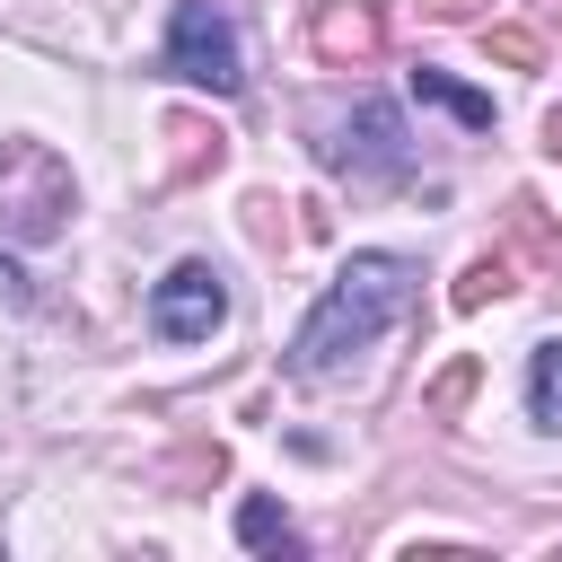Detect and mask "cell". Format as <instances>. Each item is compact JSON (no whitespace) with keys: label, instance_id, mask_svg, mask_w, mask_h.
Here are the masks:
<instances>
[{"label":"cell","instance_id":"6da1fadb","mask_svg":"<svg viewBox=\"0 0 562 562\" xmlns=\"http://www.w3.org/2000/svg\"><path fill=\"white\" fill-rule=\"evenodd\" d=\"M413 255H351L342 272H334V290L307 307V325L290 334V378H334V369H351L386 325H404V307H413Z\"/></svg>","mask_w":562,"mask_h":562},{"label":"cell","instance_id":"7a4b0ae2","mask_svg":"<svg viewBox=\"0 0 562 562\" xmlns=\"http://www.w3.org/2000/svg\"><path fill=\"white\" fill-rule=\"evenodd\" d=\"M70 211H79L70 167H61L44 140H0V237L44 246V237H61Z\"/></svg>","mask_w":562,"mask_h":562},{"label":"cell","instance_id":"3957f363","mask_svg":"<svg viewBox=\"0 0 562 562\" xmlns=\"http://www.w3.org/2000/svg\"><path fill=\"white\" fill-rule=\"evenodd\" d=\"M167 70L211 88V97H237L246 88V44H237V18L220 0H176L167 18Z\"/></svg>","mask_w":562,"mask_h":562},{"label":"cell","instance_id":"277c9868","mask_svg":"<svg viewBox=\"0 0 562 562\" xmlns=\"http://www.w3.org/2000/svg\"><path fill=\"white\" fill-rule=\"evenodd\" d=\"M316 158L360 176V184H395V176H413V132H404V114L386 97H360L342 114V140H316Z\"/></svg>","mask_w":562,"mask_h":562},{"label":"cell","instance_id":"5b68a950","mask_svg":"<svg viewBox=\"0 0 562 562\" xmlns=\"http://www.w3.org/2000/svg\"><path fill=\"white\" fill-rule=\"evenodd\" d=\"M220 316H228V281H220L202 255H184V263L149 290V325H158V342H211Z\"/></svg>","mask_w":562,"mask_h":562},{"label":"cell","instance_id":"8992f818","mask_svg":"<svg viewBox=\"0 0 562 562\" xmlns=\"http://www.w3.org/2000/svg\"><path fill=\"white\" fill-rule=\"evenodd\" d=\"M386 44V18L369 0H316V53L325 61H369Z\"/></svg>","mask_w":562,"mask_h":562},{"label":"cell","instance_id":"52a82bcc","mask_svg":"<svg viewBox=\"0 0 562 562\" xmlns=\"http://www.w3.org/2000/svg\"><path fill=\"white\" fill-rule=\"evenodd\" d=\"M527 422L536 430H562V334L527 351Z\"/></svg>","mask_w":562,"mask_h":562},{"label":"cell","instance_id":"ba28073f","mask_svg":"<svg viewBox=\"0 0 562 562\" xmlns=\"http://www.w3.org/2000/svg\"><path fill=\"white\" fill-rule=\"evenodd\" d=\"M413 97H422V105H439V114H457L465 132H492V97H474V88H457V79H448V70H430V61L413 70Z\"/></svg>","mask_w":562,"mask_h":562},{"label":"cell","instance_id":"9c48e42d","mask_svg":"<svg viewBox=\"0 0 562 562\" xmlns=\"http://www.w3.org/2000/svg\"><path fill=\"white\" fill-rule=\"evenodd\" d=\"M237 544H246V553H299V527L281 518V501L246 492V501H237Z\"/></svg>","mask_w":562,"mask_h":562},{"label":"cell","instance_id":"30bf717a","mask_svg":"<svg viewBox=\"0 0 562 562\" xmlns=\"http://www.w3.org/2000/svg\"><path fill=\"white\" fill-rule=\"evenodd\" d=\"M167 140H176V158H167V176H176V184H184V176H202V167H220V158H228V149H220V132H211V123H184V114H176V123H167Z\"/></svg>","mask_w":562,"mask_h":562},{"label":"cell","instance_id":"8fae6325","mask_svg":"<svg viewBox=\"0 0 562 562\" xmlns=\"http://www.w3.org/2000/svg\"><path fill=\"white\" fill-rule=\"evenodd\" d=\"M501 290H509V255H474V263L457 272L448 307H457V316H474V307H483V299H501Z\"/></svg>","mask_w":562,"mask_h":562},{"label":"cell","instance_id":"7c38bea8","mask_svg":"<svg viewBox=\"0 0 562 562\" xmlns=\"http://www.w3.org/2000/svg\"><path fill=\"white\" fill-rule=\"evenodd\" d=\"M474 378H483V360H448V369L430 378L422 413H430V422H457V413H465V395H474Z\"/></svg>","mask_w":562,"mask_h":562},{"label":"cell","instance_id":"4fadbf2b","mask_svg":"<svg viewBox=\"0 0 562 562\" xmlns=\"http://www.w3.org/2000/svg\"><path fill=\"white\" fill-rule=\"evenodd\" d=\"M483 53L509 61V70H536V61H544V44H536L527 26H483Z\"/></svg>","mask_w":562,"mask_h":562},{"label":"cell","instance_id":"5bb4252c","mask_svg":"<svg viewBox=\"0 0 562 562\" xmlns=\"http://www.w3.org/2000/svg\"><path fill=\"white\" fill-rule=\"evenodd\" d=\"M422 9H430V18H474L483 0H422Z\"/></svg>","mask_w":562,"mask_h":562},{"label":"cell","instance_id":"9a60e30c","mask_svg":"<svg viewBox=\"0 0 562 562\" xmlns=\"http://www.w3.org/2000/svg\"><path fill=\"white\" fill-rule=\"evenodd\" d=\"M0 290H9V299H26V281H18V263H0Z\"/></svg>","mask_w":562,"mask_h":562}]
</instances>
